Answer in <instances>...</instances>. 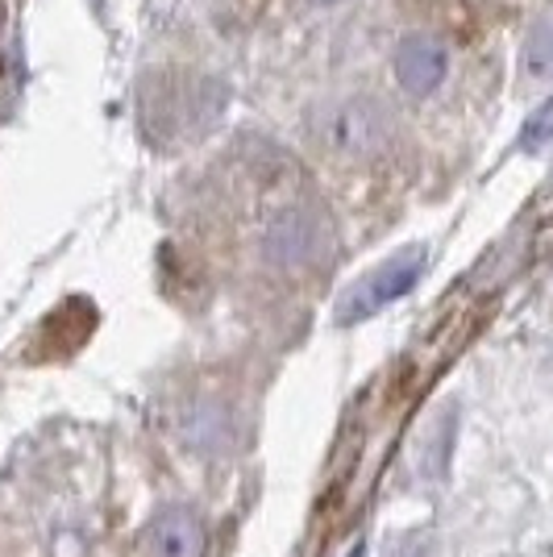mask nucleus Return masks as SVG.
<instances>
[{
    "label": "nucleus",
    "instance_id": "1",
    "mask_svg": "<svg viewBox=\"0 0 553 557\" xmlns=\"http://www.w3.org/2000/svg\"><path fill=\"white\" fill-rule=\"evenodd\" d=\"M312 138L342 159H370L392 138V121L370 96H333L312 113Z\"/></svg>",
    "mask_w": 553,
    "mask_h": 557
},
{
    "label": "nucleus",
    "instance_id": "2",
    "mask_svg": "<svg viewBox=\"0 0 553 557\" xmlns=\"http://www.w3.org/2000/svg\"><path fill=\"white\" fill-rule=\"evenodd\" d=\"M425 267H429V250L425 246H408L400 255L383 258L374 271H367L337 300V325H358V321H367L374 312L392 308L395 300H404L416 283H420Z\"/></svg>",
    "mask_w": 553,
    "mask_h": 557
},
{
    "label": "nucleus",
    "instance_id": "3",
    "mask_svg": "<svg viewBox=\"0 0 553 557\" xmlns=\"http://www.w3.org/2000/svg\"><path fill=\"white\" fill-rule=\"evenodd\" d=\"M392 75L404 92L416 96V100H425V96L438 92L441 84H445V75H450V47L441 42L438 34L413 29V34H404V38L395 42Z\"/></svg>",
    "mask_w": 553,
    "mask_h": 557
},
{
    "label": "nucleus",
    "instance_id": "4",
    "mask_svg": "<svg viewBox=\"0 0 553 557\" xmlns=\"http://www.w3.org/2000/svg\"><path fill=\"white\" fill-rule=\"evenodd\" d=\"M262 250H267V258L279 262V267H308V262H317L324 250V225L312 212L287 209L283 216L271 221Z\"/></svg>",
    "mask_w": 553,
    "mask_h": 557
},
{
    "label": "nucleus",
    "instance_id": "5",
    "mask_svg": "<svg viewBox=\"0 0 553 557\" xmlns=\"http://www.w3.org/2000/svg\"><path fill=\"white\" fill-rule=\"evenodd\" d=\"M146 549L150 557H205L208 529L192 508H167L150 520L146 529Z\"/></svg>",
    "mask_w": 553,
    "mask_h": 557
},
{
    "label": "nucleus",
    "instance_id": "6",
    "mask_svg": "<svg viewBox=\"0 0 553 557\" xmlns=\"http://www.w3.org/2000/svg\"><path fill=\"white\" fill-rule=\"evenodd\" d=\"M520 67L529 79H553V17H541L529 29L525 50H520Z\"/></svg>",
    "mask_w": 553,
    "mask_h": 557
},
{
    "label": "nucleus",
    "instance_id": "7",
    "mask_svg": "<svg viewBox=\"0 0 553 557\" xmlns=\"http://www.w3.org/2000/svg\"><path fill=\"white\" fill-rule=\"evenodd\" d=\"M545 146H553V96L525 121V129H520V150L537 154V150H545Z\"/></svg>",
    "mask_w": 553,
    "mask_h": 557
},
{
    "label": "nucleus",
    "instance_id": "8",
    "mask_svg": "<svg viewBox=\"0 0 553 557\" xmlns=\"http://www.w3.org/2000/svg\"><path fill=\"white\" fill-rule=\"evenodd\" d=\"M312 4H342V0H312Z\"/></svg>",
    "mask_w": 553,
    "mask_h": 557
}]
</instances>
